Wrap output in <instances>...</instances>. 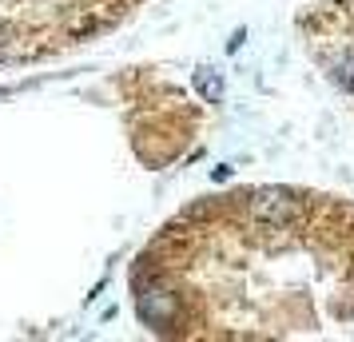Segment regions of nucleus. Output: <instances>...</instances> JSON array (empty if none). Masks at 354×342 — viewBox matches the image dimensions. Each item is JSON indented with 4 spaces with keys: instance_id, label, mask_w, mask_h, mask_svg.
<instances>
[{
    "instance_id": "obj_1",
    "label": "nucleus",
    "mask_w": 354,
    "mask_h": 342,
    "mask_svg": "<svg viewBox=\"0 0 354 342\" xmlns=\"http://www.w3.org/2000/svg\"><path fill=\"white\" fill-rule=\"evenodd\" d=\"M140 323L176 342L354 339V199L235 187L171 215L131 263Z\"/></svg>"
},
{
    "instance_id": "obj_2",
    "label": "nucleus",
    "mask_w": 354,
    "mask_h": 342,
    "mask_svg": "<svg viewBox=\"0 0 354 342\" xmlns=\"http://www.w3.org/2000/svg\"><path fill=\"white\" fill-rule=\"evenodd\" d=\"M144 0H0V68L40 64L115 32Z\"/></svg>"
}]
</instances>
